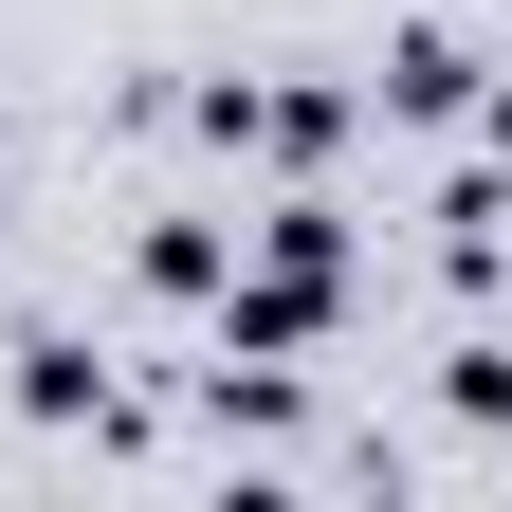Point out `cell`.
I'll return each instance as SVG.
<instances>
[{
  "label": "cell",
  "mask_w": 512,
  "mask_h": 512,
  "mask_svg": "<svg viewBox=\"0 0 512 512\" xmlns=\"http://www.w3.org/2000/svg\"><path fill=\"white\" fill-rule=\"evenodd\" d=\"M384 92H403V110H458V92H476V55H458V37H403V55H384Z\"/></svg>",
  "instance_id": "1"
}]
</instances>
